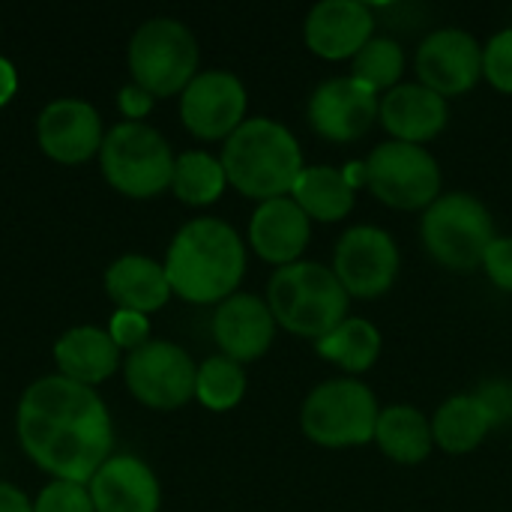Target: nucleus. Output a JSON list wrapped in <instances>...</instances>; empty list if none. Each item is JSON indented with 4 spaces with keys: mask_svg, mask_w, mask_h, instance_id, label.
I'll list each match as a JSON object with an SVG mask.
<instances>
[{
    "mask_svg": "<svg viewBox=\"0 0 512 512\" xmlns=\"http://www.w3.org/2000/svg\"><path fill=\"white\" fill-rule=\"evenodd\" d=\"M333 273L348 297H381L393 288V279L399 273V249L393 237L381 228H351L336 246Z\"/></svg>",
    "mask_w": 512,
    "mask_h": 512,
    "instance_id": "9b49d317",
    "label": "nucleus"
},
{
    "mask_svg": "<svg viewBox=\"0 0 512 512\" xmlns=\"http://www.w3.org/2000/svg\"><path fill=\"white\" fill-rule=\"evenodd\" d=\"M222 168L228 183L246 198L273 201L294 189L303 171V153L282 123L255 117L243 120V126L225 141Z\"/></svg>",
    "mask_w": 512,
    "mask_h": 512,
    "instance_id": "7ed1b4c3",
    "label": "nucleus"
},
{
    "mask_svg": "<svg viewBox=\"0 0 512 512\" xmlns=\"http://www.w3.org/2000/svg\"><path fill=\"white\" fill-rule=\"evenodd\" d=\"M378 111L381 105L375 99V90L360 84L354 75L324 81L309 102L312 129L339 144L363 138L372 129Z\"/></svg>",
    "mask_w": 512,
    "mask_h": 512,
    "instance_id": "4468645a",
    "label": "nucleus"
},
{
    "mask_svg": "<svg viewBox=\"0 0 512 512\" xmlns=\"http://www.w3.org/2000/svg\"><path fill=\"white\" fill-rule=\"evenodd\" d=\"M117 105H120V111H123V117H126L129 123H141V117L150 114V108H153V96H150L144 87H138V84L132 81V84H126V87L120 90Z\"/></svg>",
    "mask_w": 512,
    "mask_h": 512,
    "instance_id": "72a5a7b5",
    "label": "nucleus"
},
{
    "mask_svg": "<svg viewBox=\"0 0 512 512\" xmlns=\"http://www.w3.org/2000/svg\"><path fill=\"white\" fill-rule=\"evenodd\" d=\"M108 336L114 339V345H117V348H129V351H135V348L147 345L150 321H147V315H141V312L120 309V312L111 318V324H108Z\"/></svg>",
    "mask_w": 512,
    "mask_h": 512,
    "instance_id": "2f4dec72",
    "label": "nucleus"
},
{
    "mask_svg": "<svg viewBox=\"0 0 512 512\" xmlns=\"http://www.w3.org/2000/svg\"><path fill=\"white\" fill-rule=\"evenodd\" d=\"M108 297L129 312H156L168 303L171 285L165 276V264H156L144 255H123L105 270Z\"/></svg>",
    "mask_w": 512,
    "mask_h": 512,
    "instance_id": "4be33fe9",
    "label": "nucleus"
},
{
    "mask_svg": "<svg viewBox=\"0 0 512 512\" xmlns=\"http://www.w3.org/2000/svg\"><path fill=\"white\" fill-rule=\"evenodd\" d=\"M483 75L501 93H512V27L501 30L483 51Z\"/></svg>",
    "mask_w": 512,
    "mask_h": 512,
    "instance_id": "7c9ffc66",
    "label": "nucleus"
},
{
    "mask_svg": "<svg viewBox=\"0 0 512 512\" xmlns=\"http://www.w3.org/2000/svg\"><path fill=\"white\" fill-rule=\"evenodd\" d=\"M225 183H228V177H225L222 159H213L204 150H189V153L177 156V162H174L171 189L183 204H192V207L213 204L225 192Z\"/></svg>",
    "mask_w": 512,
    "mask_h": 512,
    "instance_id": "bb28decb",
    "label": "nucleus"
},
{
    "mask_svg": "<svg viewBox=\"0 0 512 512\" xmlns=\"http://www.w3.org/2000/svg\"><path fill=\"white\" fill-rule=\"evenodd\" d=\"M15 90H18V72L6 57H0V105H6L15 96Z\"/></svg>",
    "mask_w": 512,
    "mask_h": 512,
    "instance_id": "c9c22d12",
    "label": "nucleus"
},
{
    "mask_svg": "<svg viewBox=\"0 0 512 512\" xmlns=\"http://www.w3.org/2000/svg\"><path fill=\"white\" fill-rule=\"evenodd\" d=\"M249 243L264 261L288 267L309 243V216L294 204V198L264 201L252 216Z\"/></svg>",
    "mask_w": 512,
    "mask_h": 512,
    "instance_id": "6ab92c4d",
    "label": "nucleus"
},
{
    "mask_svg": "<svg viewBox=\"0 0 512 512\" xmlns=\"http://www.w3.org/2000/svg\"><path fill=\"white\" fill-rule=\"evenodd\" d=\"M366 186L396 210H420L438 201L441 168L420 144L387 141L366 159Z\"/></svg>",
    "mask_w": 512,
    "mask_h": 512,
    "instance_id": "1a4fd4ad",
    "label": "nucleus"
},
{
    "mask_svg": "<svg viewBox=\"0 0 512 512\" xmlns=\"http://www.w3.org/2000/svg\"><path fill=\"white\" fill-rule=\"evenodd\" d=\"M372 12L357 0H324L306 18V45L324 60L357 57L372 39Z\"/></svg>",
    "mask_w": 512,
    "mask_h": 512,
    "instance_id": "f3484780",
    "label": "nucleus"
},
{
    "mask_svg": "<svg viewBox=\"0 0 512 512\" xmlns=\"http://www.w3.org/2000/svg\"><path fill=\"white\" fill-rule=\"evenodd\" d=\"M0 512H33V504L12 483H0Z\"/></svg>",
    "mask_w": 512,
    "mask_h": 512,
    "instance_id": "f704fd0d",
    "label": "nucleus"
},
{
    "mask_svg": "<svg viewBox=\"0 0 512 512\" xmlns=\"http://www.w3.org/2000/svg\"><path fill=\"white\" fill-rule=\"evenodd\" d=\"M96 512H159V480L135 456H111L87 483Z\"/></svg>",
    "mask_w": 512,
    "mask_h": 512,
    "instance_id": "a211bd4d",
    "label": "nucleus"
},
{
    "mask_svg": "<svg viewBox=\"0 0 512 512\" xmlns=\"http://www.w3.org/2000/svg\"><path fill=\"white\" fill-rule=\"evenodd\" d=\"M375 441L384 450V456L402 465H420L432 453V444H435L432 426L411 405H393L381 411L378 426H375Z\"/></svg>",
    "mask_w": 512,
    "mask_h": 512,
    "instance_id": "393cba45",
    "label": "nucleus"
},
{
    "mask_svg": "<svg viewBox=\"0 0 512 512\" xmlns=\"http://www.w3.org/2000/svg\"><path fill=\"white\" fill-rule=\"evenodd\" d=\"M423 240L438 264L468 273L483 264V255L495 240V225L483 201L453 192L426 210Z\"/></svg>",
    "mask_w": 512,
    "mask_h": 512,
    "instance_id": "6e6552de",
    "label": "nucleus"
},
{
    "mask_svg": "<svg viewBox=\"0 0 512 512\" xmlns=\"http://www.w3.org/2000/svg\"><path fill=\"white\" fill-rule=\"evenodd\" d=\"M483 267L498 288L512 291V237H495L492 240V246L483 255Z\"/></svg>",
    "mask_w": 512,
    "mask_h": 512,
    "instance_id": "473e14b6",
    "label": "nucleus"
},
{
    "mask_svg": "<svg viewBox=\"0 0 512 512\" xmlns=\"http://www.w3.org/2000/svg\"><path fill=\"white\" fill-rule=\"evenodd\" d=\"M417 72L423 87L438 96H459L483 75V48L465 30H438L423 39L417 51Z\"/></svg>",
    "mask_w": 512,
    "mask_h": 512,
    "instance_id": "ddd939ff",
    "label": "nucleus"
},
{
    "mask_svg": "<svg viewBox=\"0 0 512 512\" xmlns=\"http://www.w3.org/2000/svg\"><path fill=\"white\" fill-rule=\"evenodd\" d=\"M21 450L54 480L90 483L111 459L114 429L105 402L78 381L48 375L33 381L15 414Z\"/></svg>",
    "mask_w": 512,
    "mask_h": 512,
    "instance_id": "f257e3e1",
    "label": "nucleus"
},
{
    "mask_svg": "<svg viewBox=\"0 0 512 512\" xmlns=\"http://www.w3.org/2000/svg\"><path fill=\"white\" fill-rule=\"evenodd\" d=\"M378 402L360 381H327L309 393L300 411V426L321 447H360L375 438Z\"/></svg>",
    "mask_w": 512,
    "mask_h": 512,
    "instance_id": "0eeeda50",
    "label": "nucleus"
},
{
    "mask_svg": "<svg viewBox=\"0 0 512 512\" xmlns=\"http://www.w3.org/2000/svg\"><path fill=\"white\" fill-rule=\"evenodd\" d=\"M36 138L45 156L63 165L87 162L102 147V120L84 99H54L36 120Z\"/></svg>",
    "mask_w": 512,
    "mask_h": 512,
    "instance_id": "2eb2a0df",
    "label": "nucleus"
},
{
    "mask_svg": "<svg viewBox=\"0 0 512 512\" xmlns=\"http://www.w3.org/2000/svg\"><path fill=\"white\" fill-rule=\"evenodd\" d=\"M405 69V54L399 48V42L393 39H369L363 45V51L354 57V78L360 84H366L369 90H393V84L399 81Z\"/></svg>",
    "mask_w": 512,
    "mask_h": 512,
    "instance_id": "c85d7f7f",
    "label": "nucleus"
},
{
    "mask_svg": "<svg viewBox=\"0 0 512 512\" xmlns=\"http://www.w3.org/2000/svg\"><path fill=\"white\" fill-rule=\"evenodd\" d=\"M33 512H96L93 510V498L90 489L84 483H69V480H54L48 483L36 504Z\"/></svg>",
    "mask_w": 512,
    "mask_h": 512,
    "instance_id": "c756f323",
    "label": "nucleus"
},
{
    "mask_svg": "<svg viewBox=\"0 0 512 512\" xmlns=\"http://www.w3.org/2000/svg\"><path fill=\"white\" fill-rule=\"evenodd\" d=\"M129 69L150 96H174L198 75V42L177 18L144 21L129 42Z\"/></svg>",
    "mask_w": 512,
    "mask_h": 512,
    "instance_id": "423d86ee",
    "label": "nucleus"
},
{
    "mask_svg": "<svg viewBox=\"0 0 512 512\" xmlns=\"http://www.w3.org/2000/svg\"><path fill=\"white\" fill-rule=\"evenodd\" d=\"M246 90L237 75L225 69L198 72L180 96L183 126L207 141L231 138L243 126Z\"/></svg>",
    "mask_w": 512,
    "mask_h": 512,
    "instance_id": "f8f14e48",
    "label": "nucleus"
},
{
    "mask_svg": "<svg viewBox=\"0 0 512 512\" xmlns=\"http://www.w3.org/2000/svg\"><path fill=\"white\" fill-rule=\"evenodd\" d=\"M267 306L288 333L306 339H324L348 312V291L333 270L315 261H297L279 267L267 285Z\"/></svg>",
    "mask_w": 512,
    "mask_h": 512,
    "instance_id": "20e7f679",
    "label": "nucleus"
},
{
    "mask_svg": "<svg viewBox=\"0 0 512 512\" xmlns=\"http://www.w3.org/2000/svg\"><path fill=\"white\" fill-rule=\"evenodd\" d=\"M243 393H246V375H243V366L234 363L231 357L219 354V357H210L198 366L195 396L204 408L231 411L240 405Z\"/></svg>",
    "mask_w": 512,
    "mask_h": 512,
    "instance_id": "cd10ccee",
    "label": "nucleus"
},
{
    "mask_svg": "<svg viewBox=\"0 0 512 512\" xmlns=\"http://www.w3.org/2000/svg\"><path fill=\"white\" fill-rule=\"evenodd\" d=\"M246 273V249L237 231L219 219H195L168 246L165 276L171 294L189 303L228 300Z\"/></svg>",
    "mask_w": 512,
    "mask_h": 512,
    "instance_id": "f03ea898",
    "label": "nucleus"
},
{
    "mask_svg": "<svg viewBox=\"0 0 512 512\" xmlns=\"http://www.w3.org/2000/svg\"><path fill=\"white\" fill-rule=\"evenodd\" d=\"M105 180L129 198H153L171 186L174 153L147 123H117L99 147Z\"/></svg>",
    "mask_w": 512,
    "mask_h": 512,
    "instance_id": "39448f33",
    "label": "nucleus"
},
{
    "mask_svg": "<svg viewBox=\"0 0 512 512\" xmlns=\"http://www.w3.org/2000/svg\"><path fill=\"white\" fill-rule=\"evenodd\" d=\"M384 129L393 141L423 144L447 126V102L423 84H399L381 102Z\"/></svg>",
    "mask_w": 512,
    "mask_h": 512,
    "instance_id": "aec40b11",
    "label": "nucleus"
},
{
    "mask_svg": "<svg viewBox=\"0 0 512 512\" xmlns=\"http://www.w3.org/2000/svg\"><path fill=\"white\" fill-rule=\"evenodd\" d=\"M126 384L132 396L153 411L183 408L195 396L198 366L174 342H147L126 357Z\"/></svg>",
    "mask_w": 512,
    "mask_h": 512,
    "instance_id": "9d476101",
    "label": "nucleus"
},
{
    "mask_svg": "<svg viewBox=\"0 0 512 512\" xmlns=\"http://www.w3.org/2000/svg\"><path fill=\"white\" fill-rule=\"evenodd\" d=\"M294 204L318 222H339L354 207V186L348 183L345 171H336L330 165L303 168L294 189Z\"/></svg>",
    "mask_w": 512,
    "mask_h": 512,
    "instance_id": "b1692460",
    "label": "nucleus"
},
{
    "mask_svg": "<svg viewBox=\"0 0 512 512\" xmlns=\"http://www.w3.org/2000/svg\"><path fill=\"white\" fill-rule=\"evenodd\" d=\"M213 336L225 357L249 363L267 354L276 336V318L270 306L252 294H231L213 315Z\"/></svg>",
    "mask_w": 512,
    "mask_h": 512,
    "instance_id": "dca6fc26",
    "label": "nucleus"
},
{
    "mask_svg": "<svg viewBox=\"0 0 512 512\" xmlns=\"http://www.w3.org/2000/svg\"><path fill=\"white\" fill-rule=\"evenodd\" d=\"M492 426V414L480 396H453L438 408L432 420V438L441 450L465 456L483 444Z\"/></svg>",
    "mask_w": 512,
    "mask_h": 512,
    "instance_id": "5701e85b",
    "label": "nucleus"
},
{
    "mask_svg": "<svg viewBox=\"0 0 512 512\" xmlns=\"http://www.w3.org/2000/svg\"><path fill=\"white\" fill-rule=\"evenodd\" d=\"M54 363L63 378L93 387L114 375L120 363V348L99 327H72L54 345Z\"/></svg>",
    "mask_w": 512,
    "mask_h": 512,
    "instance_id": "412c9836",
    "label": "nucleus"
},
{
    "mask_svg": "<svg viewBox=\"0 0 512 512\" xmlns=\"http://www.w3.org/2000/svg\"><path fill=\"white\" fill-rule=\"evenodd\" d=\"M318 354L345 372H366L381 354V333L363 318H345L333 333L318 339Z\"/></svg>",
    "mask_w": 512,
    "mask_h": 512,
    "instance_id": "a878e982",
    "label": "nucleus"
}]
</instances>
